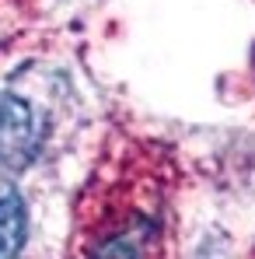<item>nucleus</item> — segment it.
I'll return each mask as SVG.
<instances>
[{"label": "nucleus", "mask_w": 255, "mask_h": 259, "mask_svg": "<svg viewBox=\"0 0 255 259\" xmlns=\"http://www.w3.org/2000/svg\"><path fill=\"white\" fill-rule=\"evenodd\" d=\"M42 147V119L39 112L11 95L0 91V175L25 172Z\"/></svg>", "instance_id": "f257e3e1"}, {"label": "nucleus", "mask_w": 255, "mask_h": 259, "mask_svg": "<svg viewBox=\"0 0 255 259\" xmlns=\"http://www.w3.org/2000/svg\"><path fill=\"white\" fill-rule=\"evenodd\" d=\"M25 242V203L11 182L0 179V259H14Z\"/></svg>", "instance_id": "f03ea898"}, {"label": "nucleus", "mask_w": 255, "mask_h": 259, "mask_svg": "<svg viewBox=\"0 0 255 259\" xmlns=\"http://www.w3.org/2000/svg\"><path fill=\"white\" fill-rule=\"evenodd\" d=\"M94 259H136V242L133 238H112Z\"/></svg>", "instance_id": "7ed1b4c3"}]
</instances>
